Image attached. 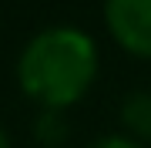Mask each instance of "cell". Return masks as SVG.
<instances>
[{
	"label": "cell",
	"mask_w": 151,
	"mask_h": 148,
	"mask_svg": "<svg viewBox=\"0 0 151 148\" xmlns=\"http://www.w3.org/2000/svg\"><path fill=\"white\" fill-rule=\"evenodd\" d=\"M97 77V44L74 24L37 30L17 54V88L44 111H67Z\"/></svg>",
	"instance_id": "obj_1"
},
{
	"label": "cell",
	"mask_w": 151,
	"mask_h": 148,
	"mask_svg": "<svg viewBox=\"0 0 151 148\" xmlns=\"http://www.w3.org/2000/svg\"><path fill=\"white\" fill-rule=\"evenodd\" d=\"M104 27L131 57L151 61V0H104Z\"/></svg>",
	"instance_id": "obj_2"
},
{
	"label": "cell",
	"mask_w": 151,
	"mask_h": 148,
	"mask_svg": "<svg viewBox=\"0 0 151 148\" xmlns=\"http://www.w3.org/2000/svg\"><path fill=\"white\" fill-rule=\"evenodd\" d=\"M121 125L124 135L134 138L138 145H151V91L134 88L121 101Z\"/></svg>",
	"instance_id": "obj_3"
},
{
	"label": "cell",
	"mask_w": 151,
	"mask_h": 148,
	"mask_svg": "<svg viewBox=\"0 0 151 148\" xmlns=\"http://www.w3.org/2000/svg\"><path fill=\"white\" fill-rule=\"evenodd\" d=\"M34 135H37V142H40V145L57 148V145L67 138V121H64V111H44V115L34 121Z\"/></svg>",
	"instance_id": "obj_4"
},
{
	"label": "cell",
	"mask_w": 151,
	"mask_h": 148,
	"mask_svg": "<svg viewBox=\"0 0 151 148\" xmlns=\"http://www.w3.org/2000/svg\"><path fill=\"white\" fill-rule=\"evenodd\" d=\"M87 148H145V145H138L134 138H128V135H101L97 142H91Z\"/></svg>",
	"instance_id": "obj_5"
},
{
	"label": "cell",
	"mask_w": 151,
	"mask_h": 148,
	"mask_svg": "<svg viewBox=\"0 0 151 148\" xmlns=\"http://www.w3.org/2000/svg\"><path fill=\"white\" fill-rule=\"evenodd\" d=\"M0 148H10V135L4 131V125H0Z\"/></svg>",
	"instance_id": "obj_6"
}]
</instances>
